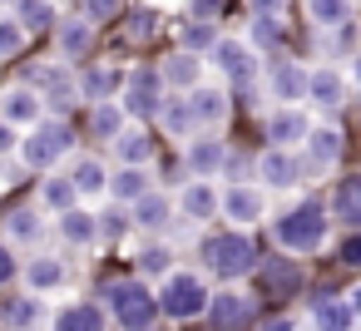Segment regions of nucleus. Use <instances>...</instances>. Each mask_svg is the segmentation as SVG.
<instances>
[{
  "label": "nucleus",
  "mask_w": 361,
  "mask_h": 331,
  "mask_svg": "<svg viewBox=\"0 0 361 331\" xmlns=\"http://www.w3.org/2000/svg\"><path fill=\"white\" fill-rule=\"evenodd\" d=\"M203 257H208V267H213L218 277H238V272H247V267L257 262V247H252V237H243V232H223V237H208Z\"/></svg>",
  "instance_id": "1"
},
{
  "label": "nucleus",
  "mask_w": 361,
  "mask_h": 331,
  "mask_svg": "<svg viewBox=\"0 0 361 331\" xmlns=\"http://www.w3.org/2000/svg\"><path fill=\"white\" fill-rule=\"evenodd\" d=\"M109 301H114L119 321L134 326V331H144V326L159 316V301H154L149 287H139V282H114V287H109Z\"/></svg>",
  "instance_id": "2"
},
{
  "label": "nucleus",
  "mask_w": 361,
  "mask_h": 331,
  "mask_svg": "<svg viewBox=\"0 0 361 331\" xmlns=\"http://www.w3.org/2000/svg\"><path fill=\"white\" fill-rule=\"evenodd\" d=\"M322 232H326V218H322V208H297V213H287L282 223H277V237H282V247H297V252H312L317 242H322Z\"/></svg>",
  "instance_id": "3"
},
{
  "label": "nucleus",
  "mask_w": 361,
  "mask_h": 331,
  "mask_svg": "<svg viewBox=\"0 0 361 331\" xmlns=\"http://www.w3.org/2000/svg\"><path fill=\"white\" fill-rule=\"evenodd\" d=\"M159 306H164L169 316H198V311L208 306V296H203V287H198L193 277H173V282L164 287Z\"/></svg>",
  "instance_id": "4"
},
{
  "label": "nucleus",
  "mask_w": 361,
  "mask_h": 331,
  "mask_svg": "<svg viewBox=\"0 0 361 331\" xmlns=\"http://www.w3.org/2000/svg\"><path fill=\"white\" fill-rule=\"evenodd\" d=\"M70 139H75V134H70L65 124H50V129H40V134H35V139L25 144V163H35V168L55 163V158H60V154L70 149Z\"/></svg>",
  "instance_id": "5"
},
{
  "label": "nucleus",
  "mask_w": 361,
  "mask_h": 331,
  "mask_svg": "<svg viewBox=\"0 0 361 331\" xmlns=\"http://www.w3.org/2000/svg\"><path fill=\"white\" fill-rule=\"evenodd\" d=\"M154 104H159V75H154V70H139V75L129 80V104H124V109H129V114H149Z\"/></svg>",
  "instance_id": "6"
},
{
  "label": "nucleus",
  "mask_w": 361,
  "mask_h": 331,
  "mask_svg": "<svg viewBox=\"0 0 361 331\" xmlns=\"http://www.w3.org/2000/svg\"><path fill=\"white\" fill-rule=\"evenodd\" d=\"M208 316H213V326H238V321H247V301L233 296V292H223V296L208 301Z\"/></svg>",
  "instance_id": "7"
},
{
  "label": "nucleus",
  "mask_w": 361,
  "mask_h": 331,
  "mask_svg": "<svg viewBox=\"0 0 361 331\" xmlns=\"http://www.w3.org/2000/svg\"><path fill=\"white\" fill-rule=\"evenodd\" d=\"M336 213H341V223L361 227V178H346L336 188Z\"/></svg>",
  "instance_id": "8"
},
{
  "label": "nucleus",
  "mask_w": 361,
  "mask_h": 331,
  "mask_svg": "<svg viewBox=\"0 0 361 331\" xmlns=\"http://www.w3.org/2000/svg\"><path fill=\"white\" fill-rule=\"evenodd\" d=\"M55 331H104V316L94 306H70V311H60Z\"/></svg>",
  "instance_id": "9"
},
{
  "label": "nucleus",
  "mask_w": 361,
  "mask_h": 331,
  "mask_svg": "<svg viewBox=\"0 0 361 331\" xmlns=\"http://www.w3.org/2000/svg\"><path fill=\"white\" fill-rule=\"evenodd\" d=\"M262 178H267V183H292V178H297V163H292L287 154H267V158H262Z\"/></svg>",
  "instance_id": "10"
},
{
  "label": "nucleus",
  "mask_w": 361,
  "mask_h": 331,
  "mask_svg": "<svg viewBox=\"0 0 361 331\" xmlns=\"http://www.w3.org/2000/svg\"><path fill=\"white\" fill-rule=\"evenodd\" d=\"M317 326H322V331H346V326H351V311H346L341 301H322V306H317Z\"/></svg>",
  "instance_id": "11"
},
{
  "label": "nucleus",
  "mask_w": 361,
  "mask_h": 331,
  "mask_svg": "<svg viewBox=\"0 0 361 331\" xmlns=\"http://www.w3.org/2000/svg\"><path fill=\"white\" fill-rule=\"evenodd\" d=\"M35 109H40V104H35V94H30V89H16V94L6 99V119H16V124L35 119Z\"/></svg>",
  "instance_id": "12"
},
{
  "label": "nucleus",
  "mask_w": 361,
  "mask_h": 331,
  "mask_svg": "<svg viewBox=\"0 0 361 331\" xmlns=\"http://www.w3.org/2000/svg\"><path fill=\"white\" fill-rule=\"evenodd\" d=\"M302 134H307L302 114H277V119H272V144H292V139H302Z\"/></svg>",
  "instance_id": "13"
},
{
  "label": "nucleus",
  "mask_w": 361,
  "mask_h": 331,
  "mask_svg": "<svg viewBox=\"0 0 361 331\" xmlns=\"http://www.w3.org/2000/svg\"><path fill=\"white\" fill-rule=\"evenodd\" d=\"M75 188H80V193H99V188H104V168H99L94 158H85V163L75 168Z\"/></svg>",
  "instance_id": "14"
},
{
  "label": "nucleus",
  "mask_w": 361,
  "mask_h": 331,
  "mask_svg": "<svg viewBox=\"0 0 361 331\" xmlns=\"http://www.w3.org/2000/svg\"><path fill=\"white\" fill-rule=\"evenodd\" d=\"M114 149H119V158H124V163L149 158V139H144V134H119V144H114Z\"/></svg>",
  "instance_id": "15"
},
{
  "label": "nucleus",
  "mask_w": 361,
  "mask_h": 331,
  "mask_svg": "<svg viewBox=\"0 0 361 331\" xmlns=\"http://www.w3.org/2000/svg\"><path fill=\"white\" fill-rule=\"evenodd\" d=\"M228 213H233L238 223H247V218H257V198H252L247 188H233V193H228Z\"/></svg>",
  "instance_id": "16"
},
{
  "label": "nucleus",
  "mask_w": 361,
  "mask_h": 331,
  "mask_svg": "<svg viewBox=\"0 0 361 331\" xmlns=\"http://www.w3.org/2000/svg\"><path fill=\"white\" fill-rule=\"evenodd\" d=\"M243 60H247V50H243L238 40H223V45H218V65H223V70H233V75H243V70H247Z\"/></svg>",
  "instance_id": "17"
},
{
  "label": "nucleus",
  "mask_w": 361,
  "mask_h": 331,
  "mask_svg": "<svg viewBox=\"0 0 361 331\" xmlns=\"http://www.w3.org/2000/svg\"><path fill=\"white\" fill-rule=\"evenodd\" d=\"M277 89H282V99H297V94L307 89V80H302V70H292V65H282V70H277Z\"/></svg>",
  "instance_id": "18"
},
{
  "label": "nucleus",
  "mask_w": 361,
  "mask_h": 331,
  "mask_svg": "<svg viewBox=\"0 0 361 331\" xmlns=\"http://www.w3.org/2000/svg\"><path fill=\"white\" fill-rule=\"evenodd\" d=\"M193 114H198V119H218V114H223V94H218V89L193 94Z\"/></svg>",
  "instance_id": "19"
},
{
  "label": "nucleus",
  "mask_w": 361,
  "mask_h": 331,
  "mask_svg": "<svg viewBox=\"0 0 361 331\" xmlns=\"http://www.w3.org/2000/svg\"><path fill=\"white\" fill-rule=\"evenodd\" d=\"M144 183H149L144 173H134V168H124V173L114 178V193H119V198H144Z\"/></svg>",
  "instance_id": "20"
},
{
  "label": "nucleus",
  "mask_w": 361,
  "mask_h": 331,
  "mask_svg": "<svg viewBox=\"0 0 361 331\" xmlns=\"http://www.w3.org/2000/svg\"><path fill=\"white\" fill-rule=\"evenodd\" d=\"M164 218H169V203L164 198H139V223L144 227H159Z\"/></svg>",
  "instance_id": "21"
},
{
  "label": "nucleus",
  "mask_w": 361,
  "mask_h": 331,
  "mask_svg": "<svg viewBox=\"0 0 361 331\" xmlns=\"http://www.w3.org/2000/svg\"><path fill=\"white\" fill-rule=\"evenodd\" d=\"M169 80H173V85H193V80H198V65H193L188 55H173V60H169Z\"/></svg>",
  "instance_id": "22"
},
{
  "label": "nucleus",
  "mask_w": 361,
  "mask_h": 331,
  "mask_svg": "<svg viewBox=\"0 0 361 331\" xmlns=\"http://www.w3.org/2000/svg\"><path fill=\"white\" fill-rule=\"evenodd\" d=\"M114 85H119L114 70H90V75H85V94H109Z\"/></svg>",
  "instance_id": "23"
},
{
  "label": "nucleus",
  "mask_w": 361,
  "mask_h": 331,
  "mask_svg": "<svg viewBox=\"0 0 361 331\" xmlns=\"http://www.w3.org/2000/svg\"><path fill=\"white\" fill-rule=\"evenodd\" d=\"M312 94H317V99H326V104H336V99H341V85H336V75H331V70H322V75L312 80Z\"/></svg>",
  "instance_id": "24"
},
{
  "label": "nucleus",
  "mask_w": 361,
  "mask_h": 331,
  "mask_svg": "<svg viewBox=\"0 0 361 331\" xmlns=\"http://www.w3.org/2000/svg\"><path fill=\"white\" fill-rule=\"evenodd\" d=\"M183 203H188V213H193V218H208V213L218 208V203H213V193H208L203 183H198V188H188V198H183Z\"/></svg>",
  "instance_id": "25"
},
{
  "label": "nucleus",
  "mask_w": 361,
  "mask_h": 331,
  "mask_svg": "<svg viewBox=\"0 0 361 331\" xmlns=\"http://www.w3.org/2000/svg\"><path fill=\"white\" fill-rule=\"evenodd\" d=\"M312 154H317V158H322V163H331V158H336V154H341V139H336V134H326V129H322V134H317V139H312Z\"/></svg>",
  "instance_id": "26"
},
{
  "label": "nucleus",
  "mask_w": 361,
  "mask_h": 331,
  "mask_svg": "<svg viewBox=\"0 0 361 331\" xmlns=\"http://www.w3.org/2000/svg\"><path fill=\"white\" fill-rule=\"evenodd\" d=\"M65 237H70V242H85V237H94V223H90L85 213H70V218H65Z\"/></svg>",
  "instance_id": "27"
},
{
  "label": "nucleus",
  "mask_w": 361,
  "mask_h": 331,
  "mask_svg": "<svg viewBox=\"0 0 361 331\" xmlns=\"http://www.w3.org/2000/svg\"><path fill=\"white\" fill-rule=\"evenodd\" d=\"M223 163V144H198L193 149V168H218Z\"/></svg>",
  "instance_id": "28"
},
{
  "label": "nucleus",
  "mask_w": 361,
  "mask_h": 331,
  "mask_svg": "<svg viewBox=\"0 0 361 331\" xmlns=\"http://www.w3.org/2000/svg\"><path fill=\"white\" fill-rule=\"evenodd\" d=\"M45 203L50 208H70L75 203V183H45Z\"/></svg>",
  "instance_id": "29"
},
{
  "label": "nucleus",
  "mask_w": 361,
  "mask_h": 331,
  "mask_svg": "<svg viewBox=\"0 0 361 331\" xmlns=\"http://www.w3.org/2000/svg\"><path fill=\"white\" fill-rule=\"evenodd\" d=\"M30 282H35V287H55V282H60V262H35V267H30Z\"/></svg>",
  "instance_id": "30"
},
{
  "label": "nucleus",
  "mask_w": 361,
  "mask_h": 331,
  "mask_svg": "<svg viewBox=\"0 0 361 331\" xmlns=\"http://www.w3.org/2000/svg\"><path fill=\"white\" fill-rule=\"evenodd\" d=\"M114 129H119V109H114V104H104V109L94 114V134H114Z\"/></svg>",
  "instance_id": "31"
},
{
  "label": "nucleus",
  "mask_w": 361,
  "mask_h": 331,
  "mask_svg": "<svg viewBox=\"0 0 361 331\" xmlns=\"http://www.w3.org/2000/svg\"><path fill=\"white\" fill-rule=\"evenodd\" d=\"M267 287H297V267H267Z\"/></svg>",
  "instance_id": "32"
},
{
  "label": "nucleus",
  "mask_w": 361,
  "mask_h": 331,
  "mask_svg": "<svg viewBox=\"0 0 361 331\" xmlns=\"http://www.w3.org/2000/svg\"><path fill=\"white\" fill-rule=\"evenodd\" d=\"M312 15H317V20H341V15H346V6H341V0H317Z\"/></svg>",
  "instance_id": "33"
},
{
  "label": "nucleus",
  "mask_w": 361,
  "mask_h": 331,
  "mask_svg": "<svg viewBox=\"0 0 361 331\" xmlns=\"http://www.w3.org/2000/svg\"><path fill=\"white\" fill-rule=\"evenodd\" d=\"M164 124H169V129H178V134H183V129H188V124H193V114H188V109H183V104H169V114H164Z\"/></svg>",
  "instance_id": "34"
},
{
  "label": "nucleus",
  "mask_w": 361,
  "mask_h": 331,
  "mask_svg": "<svg viewBox=\"0 0 361 331\" xmlns=\"http://www.w3.org/2000/svg\"><path fill=\"white\" fill-rule=\"evenodd\" d=\"M11 223H16V237H25V242H30V237L40 232V223H35V213H16Z\"/></svg>",
  "instance_id": "35"
},
{
  "label": "nucleus",
  "mask_w": 361,
  "mask_h": 331,
  "mask_svg": "<svg viewBox=\"0 0 361 331\" xmlns=\"http://www.w3.org/2000/svg\"><path fill=\"white\" fill-rule=\"evenodd\" d=\"M341 262H346V267H361V232L341 242Z\"/></svg>",
  "instance_id": "36"
},
{
  "label": "nucleus",
  "mask_w": 361,
  "mask_h": 331,
  "mask_svg": "<svg viewBox=\"0 0 361 331\" xmlns=\"http://www.w3.org/2000/svg\"><path fill=\"white\" fill-rule=\"evenodd\" d=\"M20 15H25L30 25H45V20H55V11H50V6H20Z\"/></svg>",
  "instance_id": "37"
},
{
  "label": "nucleus",
  "mask_w": 361,
  "mask_h": 331,
  "mask_svg": "<svg viewBox=\"0 0 361 331\" xmlns=\"http://www.w3.org/2000/svg\"><path fill=\"white\" fill-rule=\"evenodd\" d=\"M16 45H20V30L16 25H0V55H11Z\"/></svg>",
  "instance_id": "38"
},
{
  "label": "nucleus",
  "mask_w": 361,
  "mask_h": 331,
  "mask_svg": "<svg viewBox=\"0 0 361 331\" xmlns=\"http://www.w3.org/2000/svg\"><path fill=\"white\" fill-rule=\"evenodd\" d=\"M139 267H144V272H164V267H169V252H144Z\"/></svg>",
  "instance_id": "39"
},
{
  "label": "nucleus",
  "mask_w": 361,
  "mask_h": 331,
  "mask_svg": "<svg viewBox=\"0 0 361 331\" xmlns=\"http://www.w3.org/2000/svg\"><path fill=\"white\" fill-rule=\"evenodd\" d=\"M65 50L80 55V50H85V30H65Z\"/></svg>",
  "instance_id": "40"
},
{
  "label": "nucleus",
  "mask_w": 361,
  "mask_h": 331,
  "mask_svg": "<svg viewBox=\"0 0 361 331\" xmlns=\"http://www.w3.org/2000/svg\"><path fill=\"white\" fill-rule=\"evenodd\" d=\"M183 40H188V45H208V30H203V25H188Z\"/></svg>",
  "instance_id": "41"
},
{
  "label": "nucleus",
  "mask_w": 361,
  "mask_h": 331,
  "mask_svg": "<svg viewBox=\"0 0 361 331\" xmlns=\"http://www.w3.org/2000/svg\"><path fill=\"white\" fill-rule=\"evenodd\" d=\"M30 316H35V306H30V301H20V306H11V321H30Z\"/></svg>",
  "instance_id": "42"
},
{
  "label": "nucleus",
  "mask_w": 361,
  "mask_h": 331,
  "mask_svg": "<svg viewBox=\"0 0 361 331\" xmlns=\"http://www.w3.org/2000/svg\"><path fill=\"white\" fill-rule=\"evenodd\" d=\"M0 282H11V252L0 247Z\"/></svg>",
  "instance_id": "43"
},
{
  "label": "nucleus",
  "mask_w": 361,
  "mask_h": 331,
  "mask_svg": "<svg viewBox=\"0 0 361 331\" xmlns=\"http://www.w3.org/2000/svg\"><path fill=\"white\" fill-rule=\"evenodd\" d=\"M11 144H16V139H11V129H0V154H6Z\"/></svg>",
  "instance_id": "44"
},
{
  "label": "nucleus",
  "mask_w": 361,
  "mask_h": 331,
  "mask_svg": "<svg viewBox=\"0 0 361 331\" xmlns=\"http://www.w3.org/2000/svg\"><path fill=\"white\" fill-rule=\"evenodd\" d=\"M262 331H287V321H282V316H277V321H267V326H262Z\"/></svg>",
  "instance_id": "45"
},
{
  "label": "nucleus",
  "mask_w": 361,
  "mask_h": 331,
  "mask_svg": "<svg viewBox=\"0 0 361 331\" xmlns=\"http://www.w3.org/2000/svg\"><path fill=\"white\" fill-rule=\"evenodd\" d=\"M351 301H356V306H361V292H356V296H351Z\"/></svg>",
  "instance_id": "46"
},
{
  "label": "nucleus",
  "mask_w": 361,
  "mask_h": 331,
  "mask_svg": "<svg viewBox=\"0 0 361 331\" xmlns=\"http://www.w3.org/2000/svg\"><path fill=\"white\" fill-rule=\"evenodd\" d=\"M356 80H361V65H356Z\"/></svg>",
  "instance_id": "47"
}]
</instances>
